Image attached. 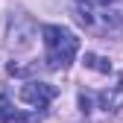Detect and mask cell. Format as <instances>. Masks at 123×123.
<instances>
[{
  "label": "cell",
  "instance_id": "obj_1",
  "mask_svg": "<svg viewBox=\"0 0 123 123\" xmlns=\"http://www.w3.org/2000/svg\"><path fill=\"white\" fill-rule=\"evenodd\" d=\"M41 35H44V47H47V68L59 70V68H68L76 59V53H79V38H76L70 29L50 24V26L41 29Z\"/></svg>",
  "mask_w": 123,
  "mask_h": 123
},
{
  "label": "cell",
  "instance_id": "obj_2",
  "mask_svg": "<svg viewBox=\"0 0 123 123\" xmlns=\"http://www.w3.org/2000/svg\"><path fill=\"white\" fill-rule=\"evenodd\" d=\"M35 41V24L26 15H12L9 21V32H6V44L12 50H26Z\"/></svg>",
  "mask_w": 123,
  "mask_h": 123
},
{
  "label": "cell",
  "instance_id": "obj_3",
  "mask_svg": "<svg viewBox=\"0 0 123 123\" xmlns=\"http://www.w3.org/2000/svg\"><path fill=\"white\" fill-rule=\"evenodd\" d=\"M21 100L29 103L32 109H47L50 100H56V85H50V82H26L21 88Z\"/></svg>",
  "mask_w": 123,
  "mask_h": 123
},
{
  "label": "cell",
  "instance_id": "obj_4",
  "mask_svg": "<svg viewBox=\"0 0 123 123\" xmlns=\"http://www.w3.org/2000/svg\"><path fill=\"white\" fill-rule=\"evenodd\" d=\"M0 120H3V123H15V120H21V114L12 109V103H9L6 94H0Z\"/></svg>",
  "mask_w": 123,
  "mask_h": 123
},
{
  "label": "cell",
  "instance_id": "obj_5",
  "mask_svg": "<svg viewBox=\"0 0 123 123\" xmlns=\"http://www.w3.org/2000/svg\"><path fill=\"white\" fill-rule=\"evenodd\" d=\"M85 65L94 68V70H100V73H109L111 70V62L103 59V56H94V53H85Z\"/></svg>",
  "mask_w": 123,
  "mask_h": 123
},
{
  "label": "cell",
  "instance_id": "obj_6",
  "mask_svg": "<svg viewBox=\"0 0 123 123\" xmlns=\"http://www.w3.org/2000/svg\"><path fill=\"white\" fill-rule=\"evenodd\" d=\"M79 105H82V111L88 114L91 111V94H79Z\"/></svg>",
  "mask_w": 123,
  "mask_h": 123
},
{
  "label": "cell",
  "instance_id": "obj_7",
  "mask_svg": "<svg viewBox=\"0 0 123 123\" xmlns=\"http://www.w3.org/2000/svg\"><path fill=\"white\" fill-rule=\"evenodd\" d=\"M82 3H91V6H109L111 0H82Z\"/></svg>",
  "mask_w": 123,
  "mask_h": 123
}]
</instances>
